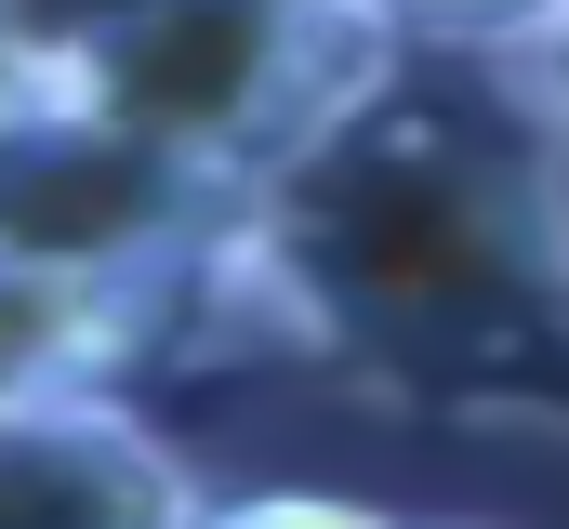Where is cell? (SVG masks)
<instances>
[{
    "mask_svg": "<svg viewBox=\"0 0 569 529\" xmlns=\"http://www.w3.org/2000/svg\"><path fill=\"white\" fill-rule=\"evenodd\" d=\"M212 278L239 345L425 437L569 450V146L530 93L450 107L398 67L239 199Z\"/></svg>",
    "mask_w": 569,
    "mask_h": 529,
    "instance_id": "1",
    "label": "cell"
},
{
    "mask_svg": "<svg viewBox=\"0 0 569 529\" xmlns=\"http://www.w3.org/2000/svg\"><path fill=\"white\" fill-rule=\"evenodd\" d=\"M67 80L159 159L252 199L291 146H318L358 93L398 80V40L358 0H133Z\"/></svg>",
    "mask_w": 569,
    "mask_h": 529,
    "instance_id": "2",
    "label": "cell"
},
{
    "mask_svg": "<svg viewBox=\"0 0 569 529\" xmlns=\"http://www.w3.org/2000/svg\"><path fill=\"white\" fill-rule=\"evenodd\" d=\"M226 226L239 199L186 159L120 132L80 80L0 67V264L93 278V291H172L226 318Z\"/></svg>",
    "mask_w": 569,
    "mask_h": 529,
    "instance_id": "3",
    "label": "cell"
},
{
    "mask_svg": "<svg viewBox=\"0 0 569 529\" xmlns=\"http://www.w3.org/2000/svg\"><path fill=\"white\" fill-rule=\"evenodd\" d=\"M199 503L212 490L120 385L0 410V529H199Z\"/></svg>",
    "mask_w": 569,
    "mask_h": 529,
    "instance_id": "4",
    "label": "cell"
},
{
    "mask_svg": "<svg viewBox=\"0 0 569 529\" xmlns=\"http://www.w3.org/2000/svg\"><path fill=\"white\" fill-rule=\"evenodd\" d=\"M172 291H93V278H40V264H0V410H40V397H93L120 385L133 358L172 345ZM212 318V305H199Z\"/></svg>",
    "mask_w": 569,
    "mask_h": 529,
    "instance_id": "5",
    "label": "cell"
},
{
    "mask_svg": "<svg viewBox=\"0 0 569 529\" xmlns=\"http://www.w3.org/2000/svg\"><path fill=\"white\" fill-rule=\"evenodd\" d=\"M358 13L398 40V67H517L569 27V0H358Z\"/></svg>",
    "mask_w": 569,
    "mask_h": 529,
    "instance_id": "6",
    "label": "cell"
},
{
    "mask_svg": "<svg viewBox=\"0 0 569 529\" xmlns=\"http://www.w3.org/2000/svg\"><path fill=\"white\" fill-rule=\"evenodd\" d=\"M133 0H0V67H40V80H67L107 27H120Z\"/></svg>",
    "mask_w": 569,
    "mask_h": 529,
    "instance_id": "7",
    "label": "cell"
},
{
    "mask_svg": "<svg viewBox=\"0 0 569 529\" xmlns=\"http://www.w3.org/2000/svg\"><path fill=\"white\" fill-rule=\"evenodd\" d=\"M199 529H411L385 503H345V490H212Z\"/></svg>",
    "mask_w": 569,
    "mask_h": 529,
    "instance_id": "8",
    "label": "cell"
},
{
    "mask_svg": "<svg viewBox=\"0 0 569 529\" xmlns=\"http://www.w3.org/2000/svg\"><path fill=\"white\" fill-rule=\"evenodd\" d=\"M503 80H517V93H530V120H543V132H557V146H569V27H557V40H543V53H517Z\"/></svg>",
    "mask_w": 569,
    "mask_h": 529,
    "instance_id": "9",
    "label": "cell"
}]
</instances>
